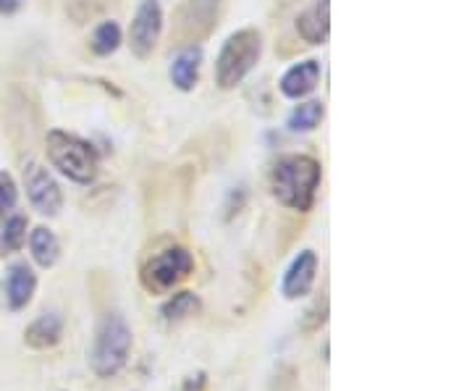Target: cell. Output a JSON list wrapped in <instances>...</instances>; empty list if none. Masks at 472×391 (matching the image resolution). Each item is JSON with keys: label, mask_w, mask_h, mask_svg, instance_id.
<instances>
[{"label": "cell", "mask_w": 472, "mask_h": 391, "mask_svg": "<svg viewBox=\"0 0 472 391\" xmlns=\"http://www.w3.org/2000/svg\"><path fill=\"white\" fill-rule=\"evenodd\" d=\"M318 184H321V163L307 155H286L275 163L271 173L274 195L294 210H310Z\"/></svg>", "instance_id": "6da1fadb"}, {"label": "cell", "mask_w": 472, "mask_h": 391, "mask_svg": "<svg viewBox=\"0 0 472 391\" xmlns=\"http://www.w3.org/2000/svg\"><path fill=\"white\" fill-rule=\"evenodd\" d=\"M48 155L53 166L76 184H90L98 176V152L90 142L66 132H50Z\"/></svg>", "instance_id": "7a4b0ae2"}, {"label": "cell", "mask_w": 472, "mask_h": 391, "mask_svg": "<svg viewBox=\"0 0 472 391\" xmlns=\"http://www.w3.org/2000/svg\"><path fill=\"white\" fill-rule=\"evenodd\" d=\"M263 40L255 29H239L226 40L224 50L216 61V79L224 90L236 87L260 61Z\"/></svg>", "instance_id": "3957f363"}, {"label": "cell", "mask_w": 472, "mask_h": 391, "mask_svg": "<svg viewBox=\"0 0 472 391\" xmlns=\"http://www.w3.org/2000/svg\"><path fill=\"white\" fill-rule=\"evenodd\" d=\"M129 349H131V331H129V326L119 316H108L105 323H102V328H100L98 344H95V352H92L95 373L102 376V378L116 376L126 366Z\"/></svg>", "instance_id": "277c9868"}, {"label": "cell", "mask_w": 472, "mask_h": 391, "mask_svg": "<svg viewBox=\"0 0 472 391\" xmlns=\"http://www.w3.org/2000/svg\"><path fill=\"white\" fill-rule=\"evenodd\" d=\"M189 270H192V255L181 247H174L149 260L145 269V284L149 289H171Z\"/></svg>", "instance_id": "5b68a950"}, {"label": "cell", "mask_w": 472, "mask_h": 391, "mask_svg": "<svg viewBox=\"0 0 472 391\" xmlns=\"http://www.w3.org/2000/svg\"><path fill=\"white\" fill-rule=\"evenodd\" d=\"M160 26H163V11L158 0H142V5L137 8V16L131 22V50L145 58L152 53L158 37H160Z\"/></svg>", "instance_id": "8992f818"}, {"label": "cell", "mask_w": 472, "mask_h": 391, "mask_svg": "<svg viewBox=\"0 0 472 391\" xmlns=\"http://www.w3.org/2000/svg\"><path fill=\"white\" fill-rule=\"evenodd\" d=\"M24 179L32 205H34L43 216H55V213L61 210V202H63L55 179H53L43 166H37V163H29V169L24 171Z\"/></svg>", "instance_id": "52a82bcc"}, {"label": "cell", "mask_w": 472, "mask_h": 391, "mask_svg": "<svg viewBox=\"0 0 472 391\" xmlns=\"http://www.w3.org/2000/svg\"><path fill=\"white\" fill-rule=\"evenodd\" d=\"M315 270H318V258L313 249H304L299 255L297 260L292 263V269L286 270L284 276V294L289 299H297V297H304V294L313 289V281H315Z\"/></svg>", "instance_id": "ba28073f"}, {"label": "cell", "mask_w": 472, "mask_h": 391, "mask_svg": "<svg viewBox=\"0 0 472 391\" xmlns=\"http://www.w3.org/2000/svg\"><path fill=\"white\" fill-rule=\"evenodd\" d=\"M318 79H321V64L318 61H302L281 76V93L286 98H304L318 87Z\"/></svg>", "instance_id": "9c48e42d"}, {"label": "cell", "mask_w": 472, "mask_h": 391, "mask_svg": "<svg viewBox=\"0 0 472 391\" xmlns=\"http://www.w3.org/2000/svg\"><path fill=\"white\" fill-rule=\"evenodd\" d=\"M34 287H37V279H34V273L26 263L11 266L8 276H5V294H8V302H11L14 310L24 308L26 302L32 299Z\"/></svg>", "instance_id": "30bf717a"}, {"label": "cell", "mask_w": 472, "mask_h": 391, "mask_svg": "<svg viewBox=\"0 0 472 391\" xmlns=\"http://www.w3.org/2000/svg\"><path fill=\"white\" fill-rule=\"evenodd\" d=\"M297 29L307 43L323 45L325 40H328V29H331V24H328V0H321L318 5H313L310 11H304L299 16Z\"/></svg>", "instance_id": "8fae6325"}, {"label": "cell", "mask_w": 472, "mask_h": 391, "mask_svg": "<svg viewBox=\"0 0 472 391\" xmlns=\"http://www.w3.org/2000/svg\"><path fill=\"white\" fill-rule=\"evenodd\" d=\"M199 64H202V50L199 48H187L176 55L174 64H171V79L178 90L187 93L197 84Z\"/></svg>", "instance_id": "7c38bea8"}, {"label": "cell", "mask_w": 472, "mask_h": 391, "mask_svg": "<svg viewBox=\"0 0 472 391\" xmlns=\"http://www.w3.org/2000/svg\"><path fill=\"white\" fill-rule=\"evenodd\" d=\"M61 318L55 313L50 316H43L37 318L29 328H26V344L34 347V349H45V347H53V344L61 339Z\"/></svg>", "instance_id": "4fadbf2b"}, {"label": "cell", "mask_w": 472, "mask_h": 391, "mask_svg": "<svg viewBox=\"0 0 472 391\" xmlns=\"http://www.w3.org/2000/svg\"><path fill=\"white\" fill-rule=\"evenodd\" d=\"M32 255H34V260L43 266V269H50L55 260H58V239H55V234L45 229V226H40V229H34L32 231Z\"/></svg>", "instance_id": "5bb4252c"}, {"label": "cell", "mask_w": 472, "mask_h": 391, "mask_svg": "<svg viewBox=\"0 0 472 391\" xmlns=\"http://www.w3.org/2000/svg\"><path fill=\"white\" fill-rule=\"evenodd\" d=\"M323 103H304V105H297L289 116V129L292 132H313L318 129L321 122H323Z\"/></svg>", "instance_id": "9a60e30c"}, {"label": "cell", "mask_w": 472, "mask_h": 391, "mask_svg": "<svg viewBox=\"0 0 472 391\" xmlns=\"http://www.w3.org/2000/svg\"><path fill=\"white\" fill-rule=\"evenodd\" d=\"M121 45V29L116 22H102L92 34V48L100 55H108Z\"/></svg>", "instance_id": "2e32d148"}, {"label": "cell", "mask_w": 472, "mask_h": 391, "mask_svg": "<svg viewBox=\"0 0 472 391\" xmlns=\"http://www.w3.org/2000/svg\"><path fill=\"white\" fill-rule=\"evenodd\" d=\"M197 310H199L197 297H195L192 292H181L176 294L174 299L163 308V316H166V320H181L195 316Z\"/></svg>", "instance_id": "e0dca14e"}, {"label": "cell", "mask_w": 472, "mask_h": 391, "mask_svg": "<svg viewBox=\"0 0 472 391\" xmlns=\"http://www.w3.org/2000/svg\"><path fill=\"white\" fill-rule=\"evenodd\" d=\"M26 239V220L22 216L11 219L3 229V237H0V245L5 252H16L19 247L24 245Z\"/></svg>", "instance_id": "ac0fdd59"}, {"label": "cell", "mask_w": 472, "mask_h": 391, "mask_svg": "<svg viewBox=\"0 0 472 391\" xmlns=\"http://www.w3.org/2000/svg\"><path fill=\"white\" fill-rule=\"evenodd\" d=\"M16 184L8 173H0V213L11 210L16 205Z\"/></svg>", "instance_id": "d6986e66"}, {"label": "cell", "mask_w": 472, "mask_h": 391, "mask_svg": "<svg viewBox=\"0 0 472 391\" xmlns=\"http://www.w3.org/2000/svg\"><path fill=\"white\" fill-rule=\"evenodd\" d=\"M24 0H0V14H14L16 8H22Z\"/></svg>", "instance_id": "ffe728a7"}]
</instances>
